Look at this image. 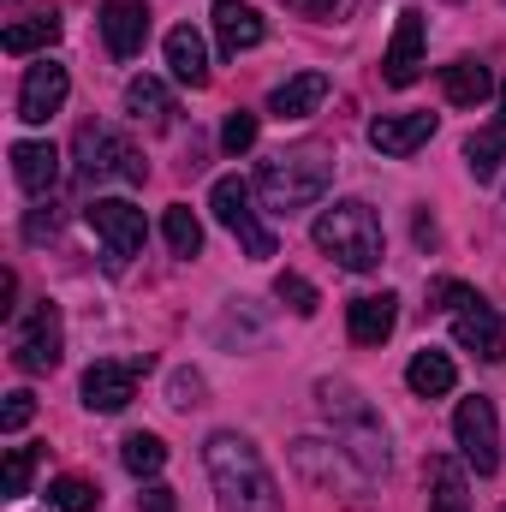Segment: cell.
Returning a JSON list of instances; mask_svg holds the SVG:
<instances>
[{
	"instance_id": "6da1fadb",
	"label": "cell",
	"mask_w": 506,
	"mask_h": 512,
	"mask_svg": "<svg viewBox=\"0 0 506 512\" xmlns=\"http://www.w3.org/2000/svg\"><path fill=\"white\" fill-rule=\"evenodd\" d=\"M203 465H209V483H215L227 512H280V483L268 477L251 435H233V429L209 435Z\"/></svg>"
},
{
	"instance_id": "7a4b0ae2",
	"label": "cell",
	"mask_w": 506,
	"mask_h": 512,
	"mask_svg": "<svg viewBox=\"0 0 506 512\" xmlns=\"http://www.w3.org/2000/svg\"><path fill=\"white\" fill-rule=\"evenodd\" d=\"M334 185V149L322 143H298V149H280L274 161H262L256 173V191L274 215H298L310 203H322Z\"/></svg>"
},
{
	"instance_id": "3957f363",
	"label": "cell",
	"mask_w": 506,
	"mask_h": 512,
	"mask_svg": "<svg viewBox=\"0 0 506 512\" xmlns=\"http://www.w3.org/2000/svg\"><path fill=\"white\" fill-rule=\"evenodd\" d=\"M310 239H316V251H328L340 268H352V274H370V268H381V256H387L376 209L358 203V197L322 209V221L310 227Z\"/></svg>"
},
{
	"instance_id": "277c9868",
	"label": "cell",
	"mask_w": 506,
	"mask_h": 512,
	"mask_svg": "<svg viewBox=\"0 0 506 512\" xmlns=\"http://www.w3.org/2000/svg\"><path fill=\"white\" fill-rule=\"evenodd\" d=\"M316 399H322V417L340 429V447H346L370 477H387V459H393V453H387V429L376 423L370 399H364L352 382H322Z\"/></svg>"
},
{
	"instance_id": "5b68a950",
	"label": "cell",
	"mask_w": 506,
	"mask_h": 512,
	"mask_svg": "<svg viewBox=\"0 0 506 512\" xmlns=\"http://www.w3.org/2000/svg\"><path fill=\"white\" fill-rule=\"evenodd\" d=\"M78 173H84L90 185H102V179H126V185H143V179H149L143 155L131 149L120 131H108V126H84V131H78Z\"/></svg>"
},
{
	"instance_id": "8992f818",
	"label": "cell",
	"mask_w": 506,
	"mask_h": 512,
	"mask_svg": "<svg viewBox=\"0 0 506 512\" xmlns=\"http://www.w3.org/2000/svg\"><path fill=\"white\" fill-rule=\"evenodd\" d=\"M453 441H459V453H465V465L477 471V477H495L501 471V417H495V399H459V411H453Z\"/></svg>"
},
{
	"instance_id": "52a82bcc",
	"label": "cell",
	"mask_w": 506,
	"mask_h": 512,
	"mask_svg": "<svg viewBox=\"0 0 506 512\" xmlns=\"http://www.w3.org/2000/svg\"><path fill=\"white\" fill-rule=\"evenodd\" d=\"M209 209H215V221H221V227H227V233L245 245V256H256V262H262V256H274V233L256 221L251 185H245L239 173H221V179H215V191H209Z\"/></svg>"
},
{
	"instance_id": "ba28073f",
	"label": "cell",
	"mask_w": 506,
	"mask_h": 512,
	"mask_svg": "<svg viewBox=\"0 0 506 512\" xmlns=\"http://www.w3.org/2000/svg\"><path fill=\"white\" fill-rule=\"evenodd\" d=\"M60 346H66V328H60V304H30V316L18 322V334H12V364L24 370V376H48L54 364H60Z\"/></svg>"
},
{
	"instance_id": "9c48e42d",
	"label": "cell",
	"mask_w": 506,
	"mask_h": 512,
	"mask_svg": "<svg viewBox=\"0 0 506 512\" xmlns=\"http://www.w3.org/2000/svg\"><path fill=\"white\" fill-rule=\"evenodd\" d=\"M292 465H298V477L304 483H316V489H352V495H364V483H370V471L346 453V447H322V441H292Z\"/></svg>"
},
{
	"instance_id": "30bf717a",
	"label": "cell",
	"mask_w": 506,
	"mask_h": 512,
	"mask_svg": "<svg viewBox=\"0 0 506 512\" xmlns=\"http://www.w3.org/2000/svg\"><path fill=\"white\" fill-rule=\"evenodd\" d=\"M84 215H90L96 239L108 245V262H114V268H120L126 256H137V251H143V239H149V227H143V209H137V203H126V197H96Z\"/></svg>"
},
{
	"instance_id": "8fae6325",
	"label": "cell",
	"mask_w": 506,
	"mask_h": 512,
	"mask_svg": "<svg viewBox=\"0 0 506 512\" xmlns=\"http://www.w3.org/2000/svg\"><path fill=\"white\" fill-rule=\"evenodd\" d=\"M66 96H72V78H66V66L42 54V60L24 72V84H18V120H24V126H48V120L66 108Z\"/></svg>"
},
{
	"instance_id": "7c38bea8",
	"label": "cell",
	"mask_w": 506,
	"mask_h": 512,
	"mask_svg": "<svg viewBox=\"0 0 506 512\" xmlns=\"http://www.w3.org/2000/svg\"><path fill=\"white\" fill-rule=\"evenodd\" d=\"M423 36H429L423 12H417V6H405V12H399V24H393V42H387V54H381V78H387L393 90H405V84H417V78H423Z\"/></svg>"
},
{
	"instance_id": "4fadbf2b",
	"label": "cell",
	"mask_w": 506,
	"mask_h": 512,
	"mask_svg": "<svg viewBox=\"0 0 506 512\" xmlns=\"http://www.w3.org/2000/svg\"><path fill=\"white\" fill-rule=\"evenodd\" d=\"M102 42H108L114 60L143 54V42H149V6L143 0H108L102 6Z\"/></svg>"
},
{
	"instance_id": "5bb4252c",
	"label": "cell",
	"mask_w": 506,
	"mask_h": 512,
	"mask_svg": "<svg viewBox=\"0 0 506 512\" xmlns=\"http://www.w3.org/2000/svg\"><path fill=\"white\" fill-rule=\"evenodd\" d=\"M435 114H381L376 126H370V143H376L381 155H393V161H405V155H417L429 137H435Z\"/></svg>"
},
{
	"instance_id": "9a60e30c",
	"label": "cell",
	"mask_w": 506,
	"mask_h": 512,
	"mask_svg": "<svg viewBox=\"0 0 506 512\" xmlns=\"http://www.w3.org/2000/svg\"><path fill=\"white\" fill-rule=\"evenodd\" d=\"M453 340L465 346V352H477V358H489V364H501L506 358V328H501V316L477 298L471 310H459L453 316Z\"/></svg>"
},
{
	"instance_id": "2e32d148",
	"label": "cell",
	"mask_w": 506,
	"mask_h": 512,
	"mask_svg": "<svg viewBox=\"0 0 506 512\" xmlns=\"http://www.w3.org/2000/svg\"><path fill=\"white\" fill-rule=\"evenodd\" d=\"M262 36H268V24H262V12L251 0H215V42H221V54H251Z\"/></svg>"
},
{
	"instance_id": "e0dca14e",
	"label": "cell",
	"mask_w": 506,
	"mask_h": 512,
	"mask_svg": "<svg viewBox=\"0 0 506 512\" xmlns=\"http://www.w3.org/2000/svg\"><path fill=\"white\" fill-rule=\"evenodd\" d=\"M393 322H399V298H393V292H370V298H352V304H346V334H352V346H381V340L393 334Z\"/></svg>"
},
{
	"instance_id": "ac0fdd59",
	"label": "cell",
	"mask_w": 506,
	"mask_h": 512,
	"mask_svg": "<svg viewBox=\"0 0 506 512\" xmlns=\"http://www.w3.org/2000/svg\"><path fill=\"white\" fill-rule=\"evenodd\" d=\"M137 393V364H90L84 370V405L90 411H126Z\"/></svg>"
},
{
	"instance_id": "d6986e66",
	"label": "cell",
	"mask_w": 506,
	"mask_h": 512,
	"mask_svg": "<svg viewBox=\"0 0 506 512\" xmlns=\"http://www.w3.org/2000/svg\"><path fill=\"white\" fill-rule=\"evenodd\" d=\"M322 102H328V72H298V78L268 90V114L274 120H310Z\"/></svg>"
},
{
	"instance_id": "ffe728a7",
	"label": "cell",
	"mask_w": 506,
	"mask_h": 512,
	"mask_svg": "<svg viewBox=\"0 0 506 512\" xmlns=\"http://www.w3.org/2000/svg\"><path fill=\"white\" fill-rule=\"evenodd\" d=\"M167 72H173L185 90H203V84H209V42H203L191 24L167 30Z\"/></svg>"
},
{
	"instance_id": "44dd1931",
	"label": "cell",
	"mask_w": 506,
	"mask_h": 512,
	"mask_svg": "<svg viewBox=\"0 0 506 512\" xmlns=\"http://www.w3.org/2000/svg\"><path fill=\"white\" fill-rule=\"evenodd\" d=\"M501 84H495V72L483 66V60H453V66H441V96L453 102V108H477V102H489Z\"/></svg>"
},
{
	"instance_id": "7402d4cb",
	"label": "cell",
	"mask_w": 506,
	"mask_h": 512,
	"mask_svg": "<svg viewBox=\"0 0 506 512\" xmlns=\"http://www.w3.org/2000/svg\"><path fill=\"white\" fill-rule=\"evenodd\" d=\"M12 179L30 197H48L54 179H60V149L54 143H12Z\"/></svg>"
},
{
	"instance_id": "603a6c76",
	"label": "cell",
	"mask_w": 506,
	"mask_h": 512,
	"mask_svg": "<svg viewBox=\"0 0 506 512\" xmlns=\"http://www.w3.org/2000/svg\"><path fill=\"white\" fill-rule=\"evenodd\" d=\"M423 483H429V512H471V489H465V465L435 453L423 465Z\"/></svg>"
},
{
	"instance_id": "cb8c5ba5",
	"label": "cell",
	"mask_w": 506,
	"mask_h": 512,
	"mask_svg": "<svg viewBox=\"0 0 506 512\" xmlns=\"http://www.w3.org/2000/svg\"><path fill=\"white\" fill-rule=\"evenodd\" d=\"M405 387L417 393V399H441V393H453L459 387V370H453V358L447 352H417L411 364H405Z\"/></svg>"
},
{
	"instance_id": "d4e9b609",
	"label": "cell",
	"mask_w": 506,
	"mask_h": 512,
	"mask_svg": "<svg viewBox=\"0 0 506 512\" xmlns=\"http://www.w3.org/2000/svg\"><path fill=\"white\" fill-rule=\"evenodd\" d=\"M60 36V18L54 12H30V18H18V24H6V36H0V48L18 60V54H36V48H48Z\"/></svg>"
},
{
	"instance_id": "484cf974",
	"label": "cell",
	"mask_w": 506,
	"mask_h": 512,
	"mask_svg": "<svg viewBox=\"0 0 506 512\" xmlns=\"http://www.w3.org/2000/svg\"><path fill=\"white\" fill-rule=\"evenodd\" d=\"M120 465H126L137 483H149V477L167 465V441H161V435H149V429H137V435L120 441Z\"/></svg>"
},
{
	"instance_id": "4316f807",
	"label": "cell",
	"mask_w": 506,
	"mask_h": 512,
	"mask_svg": "<svg viewBox=\"0 0 506 512\" xmlns=\"http://www.w3.org/2000/svg\"><path fill=\"white\" fill-rule=\"evenodd\" d=\"M126 108H131V120H143V126H167V114H173L167 84H161V78H131L126 84Z\"/></svg>"
},
{
	"instance_id": "83f0119b",
	"label": "cell",
	"mask_w": 506,
	"mask_h": 512,
	"mask_svg": "<svg viewBox=\"0 0 506 512\" xmlns=\"http://www.w3.org/2000/svg\"><path fill=\"white\" fill-rule=\"evenodd\" d=\"M161 233H167V251L173 256H203V221L191 215V203H173Z\"/></svg>"
},
{
	"instance_id": "f1b7e54d",
	"label": "cell",
	"mask_w": 506,
	"mask_h": 512,
	"mask_svg": "<svg viewBox=\"0 0 506 512\" xmlns=\"http://www.w3.org/2000/svg\"><path fill=\"white\" fill-rule=\"evenodd\" d=\"M506 161V131H477L471 143H465V167H471V179H495Z\"/></svg>"
},
{
	"instance_id": "f546056e",
	"label": "cell",
	"mask_w": 506,
	"mask_h": 512,
	"mask_svg": "<svg viewBox=\"0 0 506 512\" xmlns=\"http://www.w3.org/2000/svg\"><path fill=\"white\" fill-rule=\"evenodd\" d=\"M96 483H84V477H54L48 483V507L54 512H96Z\"/></svg>"
},
{
	"instance_id": "4dcf8cb0",
	"label": "cell",
	"mask_w": 506,
	"mask_h": 512,
	"mask_svg": "<svg viewBox=\"0 0 506 512\" xmlns=\"http://www.w3.org/2000/svg\"><path fill=\"white\" fill-rule=\"evenodd\" d=\"M274 298H280L286 310H298V316H316V310H322V292H316V286H310L304 274H292V268H286V274L274 280Z\"/></svg>"
},
{
	"instance_id": "1f68e13d",
	"label": "cell",
	"mask_w": 506,
	"mask_h": 512,
	"mask_svg": "<svg viewBox=\"0 0 506 512\" xmlns=\"http://www.w3.org/2000/svg\"><path fill=\"white\" fill-rule=\"evenodd\" d=\"M30 471H36V447H6V465H0V495L18 501L30 489Z\"/></svg>"
},
{
	"instance_id": "d6a6232c",
	"label": "cell",
	"mask_w": 506,
	"mask_h": 512,
	"mask_svg": "<svg viewBox=\"0 0 506 512\" xmlns=\"http://www.w3.org/2000/svg\"><path fill=\"white\" fill-rule=\"evenodd\" d=\"M429 304L459 316V310H471V304H477V292H471L465 280H447V274H441V280H429Z\"/></svg>"
},
{
	"instance_id": "836d02e7",
	"label": "cell",
	"mask_w": 506,
	"mask_h": 512,
	"mask_svg": "<svg viewBox=\"0 0 506 512\" xmlns=\"http://www.w3.org/2000/svg\"><path fill=\"white\" fill-rule=\"evenodd\" d=\"M251 143H256V114H245V108L227 114V126H221V149H227V155H245Z\"/></svg>"
},
{
	"instance_id": "e575fe53",
	"label": "cell",
	"mask_w": 506,
	"mask_h": 512,
	"mask_svg": "<svg viewBox=\"0 0 506 512\" xmlns=\"http://www.w3.org/2000/svg\"><path fill=\"white\" fill-rule=\"evenodd\" d=\"M30 417H36V399H30L24 387H18V393H6V405H0V429H6V435H18Z\"/></svg>"
},
{
	"instance_id": "d590c367",
	"label": "cell",
	"mask_w": 506,
	"mask_h": 512,
	"mask_svg": "<svg viewBox=\"0 0 506 512\" xmlns=\"http://www.w3.org/2000/svg\"><path fill=\"white\" fill-rule=\"evenodd\" d=\"M137 507H143V512H179V501H173V489H167V483H143Z\"/></svg>"
},
{
	"instance_id": "8d00e7d4",
	"label": "cell",
	"mask_w": 506,
	"mask_h": 512,
	"mask_svg": "<svg viewBox=\"0 0 506 512\" xmlns=\"http://www.w3.org/2000/svg\"><path fill=\"white\" fill-rule=\"evenodd\" d=\"M197 393H203V376H191V370L173 376V405H179V411H185V405H203Z\"/></svg>"
},
{
	"instance_id": "74e56055",
	"label": "cell",
	"mask_w": 506,
	"mask_h": 512,
	"mask_svg": "<svg viewBox=\"0 0 506 512\" xmlns=\"http://www.w3.org/2000/svg\"><path fill=\"white\" fill-rule=\"evenodd\" d=\"M286 6H292V12H310V18H322V12H334L340 0H286Z\"/></svg>"
},
{
	"instance_id": "f35d334b",
	"label": "cell",
	"mask_w": 506,
	"mask_h": 512,
	"mask_svg": "<svg viewBox=\"0 0 506 512\" xmlns=\"http://www.w3.org/2000/svg\"><path fill=\"white\" fill-rule=\"evenodd\" d=\"M435 239H441V233H435V221H429V215H417V245H435Z\"/></svg>"
},
{
	"instance_id": "ab89813d",
	"label": "cell",
	"mask_w": 506,
	"mask_h": 512,
	"mask_svg": "<svg viewBox=\"0 0 506 512\" xmlns=\"http://www.w3.org/2000/svg\"><path fill=\"white\" fill-rule=\"evenodd\" d=\"M495 96H501V114H495V120H501V131H506V84L495 90Z\"/></svg>"
},
{
	"instance_id": "60d3db41",
	"label": "cell",
	"mask_w": 506,
	"mask_h": 512,
	"mask_svg": "<svg viewBox=\"0 0 506 512\" xmlns=\"http://www.w3.org/2000/svg\"><path fill=\"white\" fill-rule=\"evenodd\" d=\"M501 512H506V507H501Z\"/></svg>"
}]
</instances>
